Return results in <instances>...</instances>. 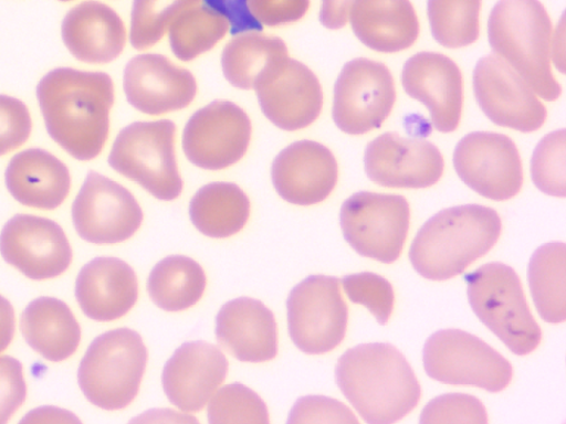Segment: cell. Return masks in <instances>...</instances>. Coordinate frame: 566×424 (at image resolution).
Wrapping results in <instances>:
<instances>
[{"mask_svg": "<svg viewBox=\"0 0 566 424\" xmlns=\"http://www.w3.org/2000/svg\"><path fill=\"white\" fill-rule=\"evenodd\" d=\"M247 8L261 26H277L301 20L310 0H247Z\"/></svg>", "mask_w": 566, "mask_h": 424, "instance_id": "43", "label": "cell"}, {"mask_svg": "<svg viewBox=\"0 0 566 424\" xmlns=\"http://www.w3.org/2000/svg\"><path fill=\"white\" fill-rule=\"evenodd\" d=\"M175 138L176 125L169 119L133 123L118 132L108 163L156 199L172 201L184 188L175 156Z\"/></svg>", "mask_w": 566, "mask_h": 424, "instance_id": "7", "label": "cell"}, {"mask_svg": "<svg viewBox=\"0 0 566 424\" xmlns=\"http://www.w3.org/2000/svg\"><path fill=\"white\" fill-rule=\"evenodd\" d=\"M481 0H428L433 39L449 49L474 43L480 34Z\"/></svg>", "mask_w": 566, "mask_h": 424, "instance_id": "34", "label": "cell"}, {"mask_svg": "<svg viewBox=\"0 0 566 424\" xmlns=\"http://www.w3.org/2000/svg\"><path fill=\"white\" fill-rule=\"evenodd\" d=\"M531 173L534 184L542 192L559 198L566 195L564 128L539 140L532 156Z\"/></svg>", "mask_w": 566, "mask_h": 424, "instance_id": "37", "label": "cell"}, {"mask_svg": "<svg viewBox=\"0 0 566 424\" xmlns=\"http://www.w3.org/2000/svg\"><path fill=\"white\" fill-rule=\"evenodd\" d=\"M364 166L367 177L379 186L421 189L440 180L444 161L439 149L424 139L385 132L367 145Z\"/></svg>", "mask_w": 566, "mask_h": 424, "instance_id": "18", "label": "cell"}, {"mask_svg": "<svg viewBox=\"0 0 566 424\" xmlns=\"http://www.w3.org/2000/svg\"><path fill=\"white\" fill-rule=\"evenodd\" d=\"M147 360V348L137 331H106L92 341L81 360L80 389L93 405L122 410L138 394Z\"/></svg>", "mask_w": 566, "mask_h": 424, "instance_id": "5", "label": "cell"}, {"mask_svg": "<svg viewBox=\"0 0 566 424\" xmlns=\"http://www.w3.org/2000/svg\"><path fill=\"white\" fill-rule=\"evenodd\" d=\"M287 423L357 424L358 420L352 410L338 400L323 395H306L294 403Z\"/></svg>", "mask_w": 566, "mask_h": 424, "instance_id": "40", "label": "cell"}, {"mask_svg": "<svg viewBox=\"0 0 566 424\" xmlns=\"http://www.w3.org/2000/svg\"><path fill=\"white\" fill-rule=\"evenodd\" d=\"M476 102L494 124L522 132L539 129L546 108L527 82L495 54L481 57L473 71Z\"/></svg>", "mask_w": 566, "mask_h": 424, "instance_id": "16", "label": "cell"}, {"mask_svg": "<svg viewBox=\"0 0 566 424\" xmlns=\"http://www.w3.org/2000/svg\"><path fill=\"white\" fill-rule=\"evenodd\" d=\"M554 62L559 67L560 72H564V18L560 20V24L556 29L554 36Z\"/></svg>", "mask_w": 566, "mask_h": 424, "instance_id": "48", "label": "cell"}, {"mask_svg": "<svg viewBox=\"0 0 566 424\" xmlns=\"http://www.w3.org/2000/svg\"><path fill=\"white\" fill-rule=\"evenodd\" d=\"M289 56L285 42L260 31L233 34L221 55L226 80L240 89H252L262 71L275 60Z\"/></svg>", "mask_w": 566, "mask_h": 424, "instance_id": "31", "label": "cell"}, {"mask_svg": "<svg viewBox=\"0 0 566 424\" xmlns=\"http://www.w3.org/2000/svg\"><path fill=\"white\" fill-rule=\"evenodd\" d=\"M286 309L290 337L307 354L329 352L345 338L348 309L336 277H306L291 290Z\"/></svg>", "mask_w": 566, "mask_h": 424, "instance_id": "10", "label": "cell"}, {"mask_svg": "<svg viewBox=\"0 0 566 424\" xmlns=\"http://www.w3.org/2000/svg\"><path fill=\"white\" fill-rule=\"evenodd\" d=\"M566 245L552 242L539 246L528 264V284L541 317L552 324L566 319Z\"/></svg>", "mask_w": 566, "mask_h": 424, "instance_id": "32", "label": "cell"}, {"mask_svg": "<svg viewBox=\"0 0 566 424\" xmlns=\"http://www.w3.org/2000/svg\"><path fill=\"white\" fill-rule=\"evenodd\" d=\"M453 165L460 179L476 193L505 201L523 184V168L514 141L502 134L473 131L455 146Z\"/></svg>", "mask_w": 566, "mask_h": 424, "instance_id": "15", "label": "cell"}, {"mask_svg": "<svg viewBox=\"0 0 566 424\" xmlns=\"http://www.w3.org/2000/svg\"><path fill=\"white\" fill-rule=\"evenodd\" d=\"M335 380L345 398L369 424L401 420L421 398L412 368L390 343H364L346 350L336 363Z\"/></svg>", "mask_w": 566, "mask_h": 424, "instance_id": "2", "label": "cell"}, {"mask_svg": "<svg viewBox=\"0 0 566 424\" xmlns=\"http://www.w3.org/2000/svg\"><path fill=\"white\" fill-rule=\"evenodd\" d=\"M21 332L28 344L52 362L70 358L81 341V328L70 307L54 297L32 300L21 315Z\"/></svg>", "mask_w": 566, "mask_h": 424, "instance_id": "28", "label": "cell"}, {"mask_svg": "<svg viewBox=\"0 0 566 424\" xmlns=\"http://www.w3.org/2000/svg\"><path fill=\"white\" fill-rule=\"evenodd\" d=\"M272 183L277 194L296 205L323 202L334 190L338 166L333 152L313 140L295 141L274 158Z\"/></svg>", "mask_w": 566, "mask_h": 424, "instance_id": "22", "label": "cell"}, {"mask_svg": "<svg viewBox=\"0 0 566 424\" xmlns=\"http://www.w3.org/2000/svg\"><path fill=\"white\" fill-rule=\"evenodd\" d=\"M25 398L27 384L21 362L9 356L0 357V424L11 418Z\"/></svg>", "mask_w": 566, "mask_h": 424, "instance_id": "42", "label": "cell"}, {"mask_svg": "<svg viewBox=\"0 0 566 424\" xmlns=\"http://www.w3.org/2000/svg\"><path fill=\"white\" fill-rule=\"evenodd\" d=\"M206 4L223 14L230 23L232 34L260 31L262 26L250 15L247 0H205Z\"/></svg>", "mask_w": 566, "mask_h": 424, "instance_id": "44", "label": "cell"}, {"mask_svg": "<svg viewBox=\"0 0 566 424\" xmlns=\"http://www.w3.org/2000/svg\"><path fill=\"white\" fill-rule=\"evenodd\" d=\"M340 283L350 301L365 306L378 324L388 322L394 310L395 293L386 278L365 272L347 275Z\"/></svg>", "mask_w": 566, "mask_h": 424, "instance_id": "38", "label": "cell"}, {"mask_svg": "<svg viewBox=\"0 0 566 424\" xmlns=\"http://www.w3.org/2000/svg\"><path fill=\"white\" fill-rule=\"evenodd\" d=\"M353 1L354 0H322L319 22L331 30L345 26Z\"/></svg>", "mask_w": 566, "mask_h": 424, "instance_id": "45", "label": "cell"}, {"mask_svg": "<svg viewBox=\"0 0 566 424\" xmlns=\"http://www.w3.org/2000/svg\"><path fill=\"white\" fill-rule=\"evenodd\" d=\"M501 229L500 215L489 206L444 209L418 231L409 250L411 265L427 279H450L485 255L497 242Z\"/></svg>", "mask_w": 566, "mask_h": 424, "instance_id": "3", "label": "cell"}, {"mask_svg": "<svg viewBox=\"0 0 566 424\" xmlns=\"http://www.w3.org/2000/svg\"><path fill=\"white\" fill-rule=\"evenodd\" d=\"M207 418L211 424L270 423L264 401L241 383H230L214 392L208 402Z\"/></svg>", "mask_w": 566, "mask_h": 424, "instance_id": "36", "label": "cell"}, {"mask_svg": "<svg viewBox=\"0 0 566 424\" xmlns=\"http://www.w3.org/2000/svg\"><path fill=\"white\" fill-rule=\"evenodd\" d=\"M405 92L429 110L433 127L451 132L459 126L463 80L459 66L437 52H420L407 60L401 72Z\"/></svg>", "mask_w": 566, "mask_h": 424, "instance_id": "21", "label": "cell"}, {"mask_svg": "<svg viewBox=\"0 0 566 424\" xmlns=\"http://www.w3.org/2000/svg\"><path fill=\"white\" fill-rule=\"evenodd\" d=\"M62 40L71 54L81 62L106 64L116 60L126 44V28L109 6L84 1L65 15Z\"/></svg>", "mask_w": 566, "mask_h": 424, "instance_id": "25", "label": "cell"}, {"mask_svg": "<svg viewBox=\"0 0 566 424\" xmlns=\"http://www.w3.org/2000/svg\"><path fill=\"white\" fill-rule=\"evenodd\" d=\"M32 119L27 105L0 95V157L21 147L30 137Z\"/></svg>", "mask_w": 566, "mask_h": 424, "instance_id": "41", "label": "cell"}, {"mask_svg": "<svg viewBox=\"0 0 566 424\" xmlns=\"http://www.w3.org/2000/svg\"><path fill=\"white\" fill-rule=\"evenodd\" d=\"M123 87L135 109L155 116L186 108L197 94L192 73L156 53L136 55L126 64Z\"/></svg>", "mask_w": 566, "mask_h": 424, "instance_id": "19", "label": "cell"}, {"mask_svg": "<svg viewBox=\"0 0 566 424\" xmlns=\"http://www.w3.org/2000/svg\"><path fill=\"white\" fill-rule=\"evenodd\" d=\"M216 337L234 358L265 362L277 353L273 312L260 300L239 297L226 303L216 317Z\"/></svg>", "mask_w": 566, "mask_h": 424, "instance_id": "23", "label": "cell"}, {"mask_svg": "<svg viewBox=\"0 0 566 424\" xmlns=\"http://www.w3.org/2000/svg\"><path fill=\"white\" fill-rule=\"evenodd\" d=\"M251 203L244 191L232 182H211L200 188L189 204L195 227L206 236L226 239L247 224Z\"/></svg>", "mask_w": 566, "mask_h": 424, "instance_id": "29", "label": "cell"}, {"mask_svg": "<svg viewBox=\"0 0 566 424\" xmlns=\"http://www.w3.org/2000/svg\"><path fill=\"white\" fill-rule=\"evenodd\" d=\"M21 422H80V420L65 410L46 406L33 410Z\"/></svg>", "mask_w": 566, "mask_h": 424, "instance_id": "47", "label": "cell"}, {"mask_svg": "<svg viewBox=\"0 0 566 424\" xmlns=\"http://www.w3.org/2000/svg\"><path fill=\"white\" fill-rule=\"evenodd\" d=\"M3 259L34 280L63 274L72 262V247L63 229L53 220L17 214L2 227Z\"/></svg>", "mask_w": 566, "mask_h": 424, "instance_id": "17", "label": "cell"}, {"mask_svg": "<svg viewBox=\"0 0 566 424\" xmlns=\"http://www.w3.org/2000/svg\"><path fill=\"white\" fill-rule=\"evenodd\" d=\"M348 19L367 47L396 53L410 47L419 35V20L409 0H354Z\"/></svg>", "mask_w": 566, "mask_h": 424, "instance_id": "27", "label": "cell"}, {"mask_svg": "<svg viewBox=\"0 0 566 424\" xmlns=\"http://www.w3.org/2000/svg\"><path fill=\"white\" fill-rule=\"evenodd\" d=\"M36 97L49 135L69 155L86 161L102 152L115 97L108 74L59 67L39 82Z\"/></svg>", "mask_w": 566, "mask_h": 424, "instance_id": "1", "label": "cell"}, {"mask_svg": "<svg viewBox=\"0 0 566 424\" xmlns=\"http://www.w3.org/2000/svg\"><path fill=\"white\" fill-rule=\"evenodd\" d=\"M75 297L82 311L96 321H112L125 316L138 298L134 269L117 257L93 258L80 271Z\"/></svg>", "mask_w": 566, "mask_h": 424, "instance_id": "24", "label": "cell"}, {"mask_svg": "<svg viewBox=\"0 0 566 424\" xmlns=\"http://www.w3.org/2000/svg\"><path fill=\"white\" fill-rule=\"evenodd\" d=\"M228 369V360L218 347L203 340L187 341L165 363L163 390L179 410L198 412L226 380Z\"/></svg>", "mask_w": 566, "mask_h": 424, "instance_id": "20", "label": "cell"}, {"mask_svg": "<svg viewBox=\"0 0 566 424\" xmlns=\"http://www.w3.org/2000/svg\"><path fill=\"white\" fill-rule=\"evenodd\" d=\"M207 285L203 268L195 259L171 255L151 269L147 289L153 303L166 311H180L196 305Z\"/></svg>", "mask_w": 566, "mask_h": 424, "instance_id": "30", "label": "cell"}, {"mask_svg": "<svg viewBox=\"0 0 566 424\" xmlns=\"http://www.w3.org/2000/svg\"><path fill=\"white\" fill-rule=\"evenodd\" d=\"M60 1H71V0H60Z\"/></svg>", "mask_w": 566, "mask_h": 424, "instance_id": "49", "label": "cell"}, {"mask_svg": "<svg viewBox=\"0 0 566 424\" xmlns=\"http://www.w3.org/2000/svg\"><path fill=\"white\" fill-rule=\"evenodd\" d=\"M396 102V87L389 68L377 61L357 57L347 62L335 86L333 119L349 135L379 128Z\"/></svg>", "mask_w": 566, "mask_h": 424, "instance_id": "11", "label": "cell"}, {"mask_svg": "<svg viewBox=\"0 0 566 424\" xmlns=\"http://www.w3.org/2000/svg\"><path fill=\"white\" fill-rule=\"evenodd\" d=\"M483 403L465 393H447L432 399L422 410L420 423L486 424Z\"/></svg>", "mask_w": 566, "mask_h": 424, "instance_id": "39", "label": "cell"}, {"mask_svg": "<svg viewBox=\"0 0 566 424\" xmlns=\"http://www.w3.org/2000/svg\"><path fill=\"white\" fill-rule=\"evenodd\" d=\"M426 373L446 384L474 385L500 392L511 382L513 368L495 349L479 337L460 329L431 335L422 351Z\"/></svg>", "mask_w": 566, "mask_h": 424, "instance_id": "8", "label": "cell"}, {"mask_svg": "<svg viewBox=\"0 0 566 424\" xmlns=\"http://www.w3.org/2000/svg\"><path fill=\"white\" fill-rule=\"evenodd\" d=\"M253 89L264 116L282 130L306 128L322 112L323 91L317 76L290 56L270 63Z\"/></svg>", "mask_w": 566, "mask_h": 424, "instance_id": "12", "label": "cell"}, {"mask_svg": "<svg viewBox=\"0 0 566 424\" xmlns=\"http://www.w3.org/2000/svg\"><path fill=\"white\" fill-rule=\"evenodd\" d=\"M15 329L14 310L10 301L0 295V353L11 343Z\"/></svg>", "mask_w": 566, "mask_h": 424, "instance_id": "46", "label": "cell"}, {"mask_svg": "<svg viewBox=\"0 0 566 424\" xmlns=\"http://www.w3.org/2000/svg\"><path fill=\"white\" fill-rule=\"evenodd\" d=\"M465 280L472 310L513 353L525 356L538 347L541 328L511 266L488 263L467 275Z\"/></svg>", "mask_w": 566, "mask_h": 424, "instance_id": "6", "label": "cell"}, {"mask_svg": "<svg viewBox=\"0 0 566 424\" xmlns=\"http://www.w3.org/2000/svg\"><path fill=\"white\" fill-rule=\"evenodd\" d=\"M4 179L8 191L19 203L40 210L59 208L71 189L67 167L40 148L17 153L7 167Z\"/></svg>", "mask_w": 566, "mask_h": 424, "instance_id": "26", "label": "cell"}, {"mask_svg": "<svg viewBox=\"0 0 566 424\" xmlns=\"http://www.w3.org/2000/svg\"><path fill=\"white\" fill-rule=\"evenodd\" d=\"M168 31L172 53L178 60L188 62L221 41L230 31V23L223 14L206 4L181 13Z\"/></svg>", "mask_w": 566, "mask_h": 424, "instance_id": "33", "label": "cell"}, {"mask_svg": "<svg viewBox=\"0 0 566 424\" xmlns=\"http://www.w3.org/2000/svg\"><path fill=\"white\" fill-rule=\"evenodd\" d=\"M489 42L545 100H556L562 87L551 68L552 22L539 0H499L488 23Z\"/></svg>", "mask_w": 566, "mask_h": 424, "instance_id": "4", "label": "cell"}, {"mask_svg": "<svg viewBox=\"0 0 566 424\" xmlns=\"http://www.w3.org/2000/svg\"><path fill=\"white\" fill-rule=\"evenodd\" d=\"M251 135V120L240 106L230 100H213L188 119L182 149L192 165L221 170L244 157Z\"/></svg>", "mask_w": 566, "mask_h": 424, "instance_id": "13", "label": "cell"}, {"mask_svg": "<svg viewBox=\"0 0 566 424\" xmlns=\"http://www.w3.org/2000/svg\"><path fill=\"white\" fill-rule=\"evenodd\" d=\"M346 242L360 255L390 264L400 256L410 223V206L398 194L360 191L340 208Z\"/></svg>", "mask_w": 566, "mask_h": 424, "instance_id": "9", "label": "cell"}, {"mask_svg": "<svg viewBox=\"0 0 566 424\" xmlns=\"http://www.w3.org/2000/svg\"><path fill=\"white\" fill-rule=\"evenodd\" d=\"M143 210L125 187L90 171L73 205L77 234L93 244H115L132 237L140 227Z\"/></svg>", "mask_w": 566, "mask_h": 424, "instance_id": "14", "label": "cell"}, {"mask_svg": "<svg viewBox=\"0 0 566 424\" xmlns=\"http://www.w3.org/2000/svg\"><path fill=\"white\" fill-rule=\"evenodd\" d=\"M202 0H134L130 13L129 41L143 51L154 46L185 11Z\"/></svg>", "mask_w": 566, "mask_h": 424, "instance_id": "35", "label": "cell"}]
</instances>
